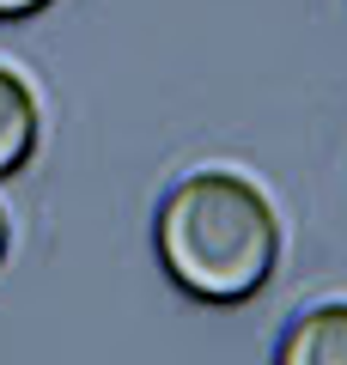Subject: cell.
<instances>
[{
  "mask_svg": "<svg viewBox=\"0 0 347 365\" xmlns=\"http://www.w3.org/2000/svg\"><path fill=\"white\" fill-rule=\"evenodd\" d=\"M159 262L189 299L244 304L281 262V220L256 182L231 170L183 177L159 207Z\"/></svg>",
  "mask_w": 347,
  "mask_h": 365,
  "instance_id": "1",
  "label": "cell"
},
{
  "mask_svg": "<svg viewBox=\"0 0 347 365\" xmlns=\"http://www.w3.org/2000/svg\"><path fill=\"white\" fill-rule=\"evenodd\" d=\"M274 365H347V304H317L286 329Z\"/></svg>",
  "mask_w": 347,
  "mask_h": 365,
  "instance_id": "2",
  "label": "cell"
},
{
  "mask_svg": "<svg viewBox=\"0 0 347 365\" xmlns=\"http://www.w3.org/2000/svg\"><path fill=\"white\" fill-rule=\"evenodd\" d=\"M31 146H37V98L13 67H0V177L25 170Z\"/></svg>",
  "mask_w": 347,
  "mask_h": 365,
  "instance_id": "3",
  "label": "cell"
},
{
  "mask_svg": "<svg viewBox=\"0 0 347 365\" xmlns=\"http://www.w3.org/2000/svg\"><path fill=\"white\" fill-rule=\"evenodd\" d=\"M49 0H0V19H31V13H43Z\"/></svg>",
  "mask_w": 347,
  "mask_h": 365,
  "instance_id": "4",
  "label": "cell"
},
{
  "mask_svg": "<svg viewBox=\"0 0 347 365\" xmlns=\"http://www.w3.org/2000/svg\"><path fill=\"white\" fill-rule=\"evenodd\" d=\"M6 250H13V220H6V207H0V262H6Z\"/></svg>",
  "mask_w": 347,
  "mask_h": 365,
  "instance_id": "5",
  "label": "cell"
}]
</instances>
